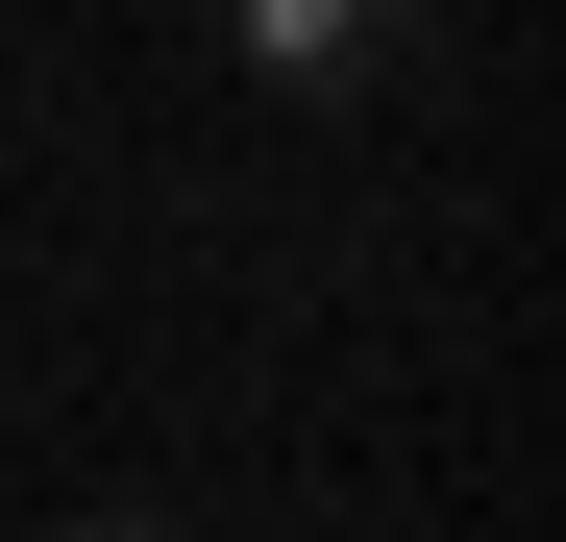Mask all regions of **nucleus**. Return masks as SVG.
Here are the masks:
<instances>
[{"label": "nucleus", "mask_w": 566, "mask_h": 542, "mask_svg": "<svg viewBox=\"0 0 566 542\" xmlns=\"http://www.w3.org/2000/svg\"><path fill=\"white\" fill-rule=\"evenodd\" d=\"M222 50L271 74V100H395V74H419V0H222Z\"/></svg>", "instance_id": "obj_1"}, {"label": "nucleus", "mask_w": 566, "mask_h": 542, "mask_svg": "<svg viewBox=\"0 0 566 542\" xmlns=\"http://www.w3.org/2000/svg\"><path fill=\"white\" fill-rule=\"evenodd\" d=\"M74 542H172V518H74Z\"/></svg>", "instance_id": "obj_2"}]
</instances>
